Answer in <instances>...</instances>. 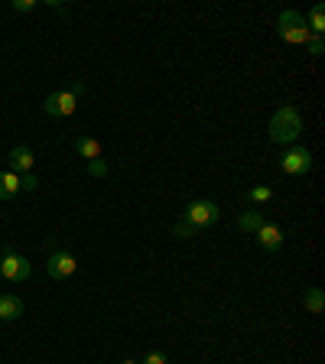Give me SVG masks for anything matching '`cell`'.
<instances>
[{
    "mask_svg": "<svg viewBox=\"0 0 325 364\" xmlns=\"http://www.w3.org/2000/svg\"><path fill=\"white\" fill-rule=\"evenodd\" d=\"M270 140L274 144H293L296 137L302 134V118L300 111L293 108V104H280V108L274 111V118H270Z\"/></svg>",
    "mask_w": 325,
    "mask_h": 364,
    "instance_id": "6da1fadb",
    "label": "cell"
},
{
    "mask_svg": "<svg viewBox=\"0 0 325 364\" xmlns=\"http://www.w3.org/2000/svg\"><path fill=\"white\" fill-rule=\"evenodd\" d=\"M276 33H280L283 43L290 46H306L309 43V26H306V17H302L300 10H283L280 17H276Z\"/></svg>",
    "mask_w": 325,
    "mask_h": 364,
    "instance_id": "7a4b0ae2",
    "label": "cell"
},
{
    "mask_svg": "<svg viewBox=\"0 0 325 364\" xmlns=\"http://www.w3.org/2000/svg\"><path fill=\"white\" fill-rule=\"evenodd\" d=\"M218 218H222V208H218L215 202H208V199H196V202H189L186 205V215H182V221H189V225L198 228V231L212 228Z\"/></svg>",
    "mask_w": 325,
    "mask_h": 364,
    "instance_id": "3957f363",
    "label": "cell"
},
{
    "mask_svg": "<svg viewBox=\"0 0 325 364\" xmlns=\"http://www.w3.org/2000/svg\"><path fill=\"white\" fill-rule=\"evenodd\" d=\"M280 170L293 179L306 176V172L312 170V153H309L306 146H290V150L280 156Z\"/></svg>",
    "mask_w": 325,
    "mask_h": 364,
    "instance_id": "277c9868",
    "label": "cell"
},
{
    "mask_svg": "<svg viewBox=\"0 0 325 364\" xmlns=\"http://www.w3.org/2000/svg\"><path fill=\"white\" fill-rule=\"evenodd\" d=\"M0 277L7 280V283H23V280H30V261L23 254L7 251V254L0 257Z\"/></svg>",
    "mask_w": 325,
    "mask_h": 364,
    "instance_id": "5b68a950",
    "label": "cell"
},
{
    "mask_svg": "<svg viewBox=\"0 0 325 364\" xmlns=\"http://www.w3.org/2000/svg\"><path fill=\"white\" fill-rule=\"evenodd\" d=\"M75 270H78V261L69 251H56V254H49V261H46V273H49L52 280H72Z\"/></svg>",
    "mask_w": 325,
    "mask_h": 364,
    "instance_id": "8992f818",
    "label": "cell"
},
{
    "mask_svg": "<svg viewBox=\"0 0 325 364\" xmlns=\"http://www.w3.org/2000/svg\"><path fill=\"white\" fill-rule=\"evenodd\" d=\"M75 108H78V101H75V94L72 92H56V94H49L46 104H43V111L49 114V118H72Z\"/></svg>",
    "mask_w": 325,
    "mask_h": 364,
    "instance_id": "52a82bcc",
    "label": "cell"
},
{
    "mask_svg": "<svg viewBox=\"0 0 325 364\" xmlns=\"http://www.w3.org/2000/svg\"><path fill=\"white\" fill-rule=\"evenodd\" d=\"M257 241H260V247H264L267 254H280V247H283L280 225H270V221H264V225H260V231H257Z\"/></svg>",
    "mask_w": 325,
    "mask_h": 364,
    "instance_id": "ba28073f",
    "label": "cell"
},
{
    "mask_svg": "<svg viewBox=\"0 0 325 364\" xmlns=\"http://www.w3.org/2000/svg\"><path fill=\"white\" fill-rule=\"evenodd\" d=\"M7 160H10V172H17V176H26V172L33 170L36 156H33V150H30V146H13Z\"/></svg>",
    "mask_w": 325,
    "mask_h": 364,
    "instance_id": "9c48e42d",
    "label": "cell"
},
{
    "mask_svg": "<svg viewBox=\"0 0 325 364\" xmlns=\"http://www.w3.org/2000/svg\"><path fill=\"white\" fill-rule=\"evenodd\" d=\"M23 315V299L13 296V293H0V319L4 322H13Z\"/></svg>",
    "mask_w": 325,
    "mask_h": 364,
    "instance_id": "30bf717a",
    "label": "cell"
},
{
    "mask_svg": "<svg viewBox=\"0 0 325 364\" xmlns=\"http://www.w3.org/2000/svg\"><path fill=\"white\" fill-rule=\"evenodd\" d=\"M264 221H267V218L260 215V208H244V212H241V218H238V228L248 231V234H257Z\"/></svg>",
    "mask_w": 325,
    "mask_h": 364,
    "instance_id": "8fae6325",
    "label": "cell"
},
{
    "mask_svg": "<svg viewBox=\"0 0 325 364\" xmlns=\"http://www.w3.org/2000/svg\"><path fill=\"white\" fill-rule=\"evenodd\" d=\"M20 195V176L17 172H0V202H10Z\"/></svg>",
    "mask_w": 325,
    "mask_h": 364,
    "instance_id": "7c38bea8",
    "label": "cell"
},
{
    "mask_svg": "<svg viewBox=\"0 0 325 364\" xmlns=\"http://www.w3.org/2000/svg\"><path fill=\"white\" fill-rule=\"evenodd\" d=\"M75 150H78V156H85L88 163L101 156V144H98L94 137H85V134H82V137H78V140H75Z\"/></svg>",
    "mask_w": 325,
    "mask_h": 364,
    "instance_id": "4fadbf2b",
    "label": "cell"
},
{
    "mask_svg": "<svg viewBox=\"0 0 325 364\" xmlns=\"http://www.w3.org/2000/svg\"><path fill=\"white\" fill-rule=\"evenodd\" d=\"M302 306H306V313H312V315H319L325 309V293L319 287H312V289H306L302 293Z\"/></svg>",
    "mask_w": 325,
    "mask_h": 364,
    "instance_id": "5bb4252c",
    "label": "cell"
},
{
    "mask_svg": "<svg viewBox=\"0 0 325 364\" xmlns=\"http://www.w3.org/2000/svg\"><path fill=\"white\" fill-rule=\"evenodd\" d=\"M306 26H309V33L312 36H325V10H322V4H316V7L309 10Z\"/></svg>",
    "mask_w": 325,
    "mask_h": 364,
    "instance_id": "9a60e30c",
    "label": "cell"
},
{
    "mask_svg": "<svg viewBox=\"0 0 325 364\" xmlns=\"http://www.w3.org/2000/svg\"><path fill=\"white\" fill-rule=\"evenodd\" d=\"M250 205H267L270 199H274V189L270 186H254V189H248V195H244Z\"/></svg>",
    "mask_w": 325,
    "mask_h": 364,
    "instance_id": "2e32d148",
    "label": "cell"
},
{
    "mask_svg": "<svg viewBox=\"0 0 325 364\" xmlns=\"http://www.w3.org/2000/svg\"><path fill=\"white\" fill-rule=\"evenodd\" d=\"M196 234H202V231L192 228L189 221H176V225H172V237H179V241H189V237H196Z\"/></svg>",
    "mask_w": 325,
    "mask_h": 364,
    "instance_id": "e0dca14e",
    "label": "cell"
},
{
    "mask_svg": "<svg viewBox=\"0 0 325 364\" xmlns=\"http://www.w3.org/2000/svg\"><path fill=\"white\" fill-rule=\"evenodd\" d=\"M88 176H94V179H101V176H108V163L98 156V160H91L88 163Z\"/></svg>",
    "mask_w": 325,
    "mask_h": 364,
    "instance_id": "ac0fdd59",
    "label": "cell"
},
{
    "mask_svg": "<svg viewBox=\"0 0 325 364\" xmlns=\"http://www.w3.org/2000/svg\"><path fill=\"white\" fill-rule=\"evenodd\" d=\"M306 49H309V56H316V59H319V56L325 52V39H322V36H309Z\"/></svg>",
    "mask_w": 325,
    "mask_h": 364,
    "instance_id": "d6986e66",
    "label": "cell"
},
{
    "mask_svg": "<svg viewBox=\"0 0 325 364\" xmlns=\"http://www.w3.org/2000/svg\"><path fill=\"white\" fill-rule=\"evenodd\" d=\"M140 364H170V361H166L162 351H146V355L140 358Z\"/></svg>",
    "mask_w": 325,
    "mask_h": 364,
    "instance_id": "ffe728a7",
    "label": "cell"
},
{
    "mask_svg": "<svg viewBox=\"0 0 325 364\" xmlns=\"http://www.w3.org/2000/svg\"><path fill=\"white\" fill-rule=\"evenodd\" d=\"M36 0H13V13H33Z\"/></svg>",
    "mask_w": 325,
    "mask_h": 364,
    "instance_id": "44dd1931",
    "label": "cell"
},
{
    "mask_svg": "<svg viewBox=\"0 0 325 364\" xmlns=\"http://www.w3.org/2000/svg\"><path fill=\"white\" fill-rule=\"evenodd\" d=\"M20 189H26V192H33V189H39V179H36L33 172H26V176H20Z\"/></svg>",
    "mask_w": 325,
    "mask_h": 364,
    "instance_id": "7402d4cb",
    "label": "cell"
},
{
    "mask_svg": "<svg viewBox=\"0 0 325 364\" xmlns=\"http://www.w3.org/2000/svg\"><path fill=\"white\" fill-rule=\"evenodd\" d=\"M120 364H140V361H134V358H124V361H120Z\"/></svg>",
    "mask_w": 325,
    "mask_h": 364,
    "instance_id": "603a6c76",
    "label": "cell"
},
{
    "mask_svg": "<svg viewBox=\"0 0 325 364\" xmlns=\"http://www.w3.org/2000/svg\"><path fill=\"white\" fill-rule=\"evenodd\" d=\"M0 257H4V254H0Z\"/></svg>",
    "mask_w": 325,
    "mask_h": 364,
    "instance_id": "cb8c5ba5",
    "label": "cell"
}]
</instances>
